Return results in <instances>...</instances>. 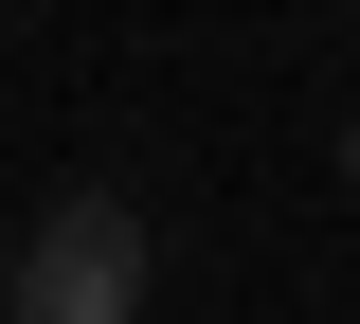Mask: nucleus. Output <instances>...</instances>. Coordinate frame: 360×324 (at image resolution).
Segmentation results:
<instances>
[{"mask_svg":"<svg viewBox=\"0 0 360 324\" xmlns=\"http://www.w3.org/2000/svg\"><path fill=\"white\" fill-rule=\"evenodd\" d=\"M0 324H144V216L127 198H54L0 271Z\"/></svg>","mask_w":360,"mask_h":324,"instance_id":"obj_1","label":"nucleus"},{"mask_svg":"<svg viewBox=\"0 0 360 324\" xmlns=\"http://www.w3.org/2000/svg\"><path fill=\"white\" fill-rule=\"evenodd\" d=\"M342 198H360V127H342Z\"/></svg>","mask_w":360,"mask_h":324,"instance_id":"obj_2","label":"nucleus"}]
</instances>
